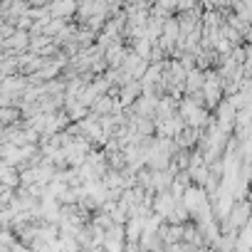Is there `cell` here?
<instances>
[{"mask_svg":"<svg viewBox=\"0 0 252 252\" xmlns=\"http://www.w3.org/2000/svg\"><path fill=\"white\" fill-rule=\"evenodd\" d=\"M106 252H121L124 250V227L121 225H111L106 232H104V242Z\"/></svg>","mask_w":252,"mask_h":252,"instance_id":"cell-1","label":"cell"},{"mask_svg":"<svg viewBox=\"0 0 252 252\" xmlns=\"http://www.w3.org/2000/svg\"><path fill=\"white\" fill-rule=\"evenodd\" d=\"M200 89H203L208 104H218V101H220V92H222V79H218V77L213 74V77L203 79V87H200Z\"/></svg>","mask_w":252,"mask_h":252,"instance_id":"cell-2","label":"cell"},{"mask_svg":"<svg viewBox=\"0 0 252 252\" xmlns=\"http://www.w3.org/2000/svg\"><path fill=\"white\" fill-rule=\"evenodd\" d=\"M141 230H144V218H129V222H126V230H124V237L129 240V242H139Z\"/></svg>","mask_w":252,"mask_h":252,"instance_id":"cell-3","label":"cell"},{"mask_svg":"<svg viewBox=\"0 0 252 252\" xmlns=\"http://www.w3.org/2000/svg\"><path fill=\"white\" fill-rule=\"evenodd\" d=\"M124 57H126V52H124V47L116 42V45H109L106 47V60L111 62V64H116V67H121V62H124Z\"/></svg>","mask_w":252,"mask_h":252,"instance_id":"cell-4","label":"cell"},{"mask_svg":"<svg viewBox=\"0 0 252 252\" xmlns=\"http://www.w3.org/2000/svg\"><path fill=\"white\" fill-rule=\"evenodd\" d=\"M186 84H188V92H200V87H203V74H200V69H190V72H186Z\"/></svg>","mask_w":252,"mask_h":252,"instance_id":"cell-5","label":"cell"},{"mask_svg":"<svg viewBox=\"0 0 252 252\" xmlns=\"http://www.w3.org/2000/svg\"><path fill=\"white\" fill-rule=\"evenodd\" d=\"M139 89H141V87H139V82H129V84L124 87V92H121V101H124V104H129V101L139 94Z\"/></svg>","mask_w":252,"mask_h":252,"instance_id":"cell-6","label":"cell"},{"mask_svg":"<svg viewBox=\"0 0 252 252\" xmlns=\"http://www.w3.org/2000/svg\"><path fill=\"white\" fill-rule=\"evenodd\" d=\"M25 40H28V35H25L23 30H18V32H15V35H10L3 45H5V47H25Z\"/></svg>","mask_w":252,"mask_h":252,"instance_id":"cell-7","label":"cell"},{"mask_svg":"<svg viewBox=\"0 0 252 252\" xmlns=\"http://www.w3.org/2000/svg\"><path fill=\"white\" fill-rule=\"evenodd\" d=\"M74 10V5L72 3H62V5H47V13H52V15H67V13H72Z\"/></svg>","mask_w":252,"mask_h":252,"instance_id":"cell-8","label":"cell"},{"mask_svg":"<svg viewBox=\"0 0 252 252\" xmlns=\"http://www.w3.org/2000/svg\"><path fill=\"white\" fill-rule=\"evenodd\" d=\"M151 47H154V45H151L149 40H139V42H136V50H134V55L144 60V57L149 55V50H151Z\"/></svg>","mask_w":252,"mask_h":252,"instance_id":"cell-9","label":"cell"},{"mask_svg":"<svg viewBox=\"0 0 252 252\" xmlns=\"http://www.w3.org/2000/svg\"><path fill=\"white\" fill-rule=\"evenodd\" d=\"M10 252H32V250H28V247H23L20 242H15V245L10 247Z\"/></svg>","mask_w":252,"mask_h":252,"instance_id":"cell-10","label":"cell"},{"mask_svg":"<svg viewBox=\"0 0 252 252\" xmlns=\"http://www.w3.org/2000/svg\"><path fill=\"white\" fill-rule=\"evenodd\" d=\"M195 252H205V250H195Z\"/></svg>","mask_w":252,"mask_h":252,"instance_id":"cell-11","label":"cell"},{"mask_svg":"<svg viewBox=\"0 0 252 252\" xmlns=\"http://www.w3.org/2000/svg\"><path fill=\"white\" fill-rule=\"evenodd\" d=\"M0 60H3V55H0Z\"/></svg>","mask_w":252,"mask_h":252,"instance_id":"cell-12","label":"cell"}]
</instances>
